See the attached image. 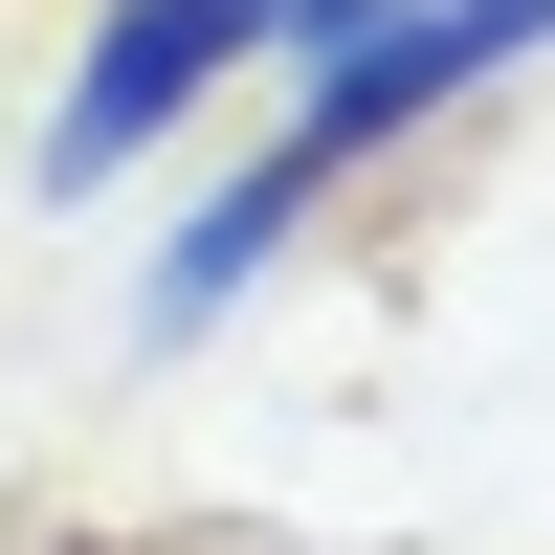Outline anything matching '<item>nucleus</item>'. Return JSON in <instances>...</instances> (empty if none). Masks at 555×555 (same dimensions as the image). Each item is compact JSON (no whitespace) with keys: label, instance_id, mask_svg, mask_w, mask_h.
<instances>
[{"label":"nucleus","instance_id":"1","mask_svg":"<svg viewBox=\"0 0 555 555\" xmlns=\"http://www.w3.org/2000/svg\"><path fill=\"white\" fill-rule=\"evenodd\" d=\"M533 44H555V0H378V23L311 44V89H289V133H267V156H289L311 201H356L400 133H444L489 67H533Z\"/></svg>","mask_w":555,"mask_h":555},{"label":"nucleus","instance_id":"2","mask_svg":"<svg viewBox=\"0 0 555 555\" xmlns=\"http://www.w3.org/2000/svg\"><path fill=\"white\" fill-rule=\"evenodd\" d=\"M222 67H267V0H112L89 67H67V112H44V201H89L112 156H156Z\"/></svg>","mask_w":555,"mask_h":555},{"label":"nucleus","instance_id":"3","mask_svg":"<svg viewBox=\"0 0 555 555\" xmlns=\"http://www.w3.org/2000/svg\"><path fill=\"white\" fill-rule=\"evenodd\" d=\"M289 222H334V201H311L289 156H245V178H222V201H201V222L156 245V289H133V334H156V356H178V334H222V311H245L267 267H289Z\"/></svg>","mask_w":555,"mask_h":555},{"label":"nucleus","instance_id":"4","mask_svg":"<svg viewBox=\"0 0 555 555\" xmlns=\"http://www.w3.org/2000/svg\"><path fill=\"white\" fill-rule=\"evenodd\" d=\"M0 555H112V533H67V512H0Z\"/></svg>","mask_w":555,"mask_h":555}]
</instances>
